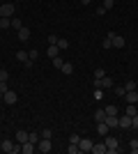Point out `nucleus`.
Instances as JSON below:
<instances>
[{
	"mask_svg": "<svg viewBox=\"0 0 138 154\" xmlns=\"http://www.w3.org/2000/svg\"><path fill=\"white\" fill-rule=\"evenodd\" d=\"M104 48L108 51V48H113V39H111V35H106V39H104Z\"/></svg>",
	"mask_w": 138,
	"mask_h": 154,
	"instance_id": "bb28decb",
	"label": "nucleus"
},
{
	"mask_svg": "<svg viewBox=\"0 0 138 154\" xmlns=\"http://www.w3.org/2000/svg\"><path fill=\"white\" fill-rule=\"evenodd\" d=\"M39 136H41V138H48V140H51V136H53V134H51V129H44Z\"/></svg>",
	"mask_w": 138,
	"mask_h": 154,
	"instance_id": "e433bc0d",
	"label": "nucleus"
},
{
	"mask_svg": "<svg viewBox=\"0 0 138 154\" xmlns=\"http://www.w3.org/2000/svg\"><path fill=\"white\" fill-rule=\"evenodd\" d=\"M108 129H111V127H108L106 122H97V134L99 136H106V134H108Z\"/></svg>",
	"mask_w": 138,
	"mask_h": 154,
	"instance_id": "ddd939ff",
	"label": "nucleus"
},
{
	"mask_svg": "<svg viewBox=\"0 0 138 154\" xmlns=\"http://www.w3.org/2000/svg\"><path fill=\"white\" fill-rule=\"evenodd\" d=\"M39 138H41V136L37 134V131H30V134H28V140H32L35 145H37V143H39Z\"/></svg>",
	"mask_w": 138,
	"mask_h": 154,
	"instance_id": "b1692460",
	"label": "nucleus"
},
{
	"mask_svg": "<svg viewBox=\"0 0 138 154\" xmlns=\"http://www.w3.org/2000/svg\"><path fill=\"white\" fill-rule=\"evenodd\" d=\"M12 28H14V30H21V28H23L21 19H12Z\"/></svg>",
	"mask_w": 138,
	"mask_h": 154,
	"instance_id": "7c9ffc66",
	"label": "nucleus"
},
{
	"mask_svg": "<svg viewBox=\"0 0 138 154\" xmlns=\"http://www.w3.org/2000/svg\"><path fill=\"white\" fill-rule=\"evenodd\" d=\"M2 101H5L7 106H14V103L19 101V94H16L14 90H7V92H5V97H2Z\"/></svg>",
	"mask_w": 138,
	"mask_h": 154,
	"instance_id": "39448f33",
	"label": "nucleus"
},
{
	"mask_svg": "<svg viewBox=\"0 0 138 154\" xmlns=\"http://www.w3.org/2000/svg\"><path fill=\"white\" fill-rule=\"evenodd\" d=\"M51 60H53V67H55V69H62V64H65L62 55H55V58H51Z\"/></svg>",
	"mask_w": 138,
	"mask_h": 154,
	"instance_id": "412c9836",
	"label": "nucleus"
},
{
	"mask_svg": "<svg viewBox=\"0 0 138 154\" xmlns=\"http://www.w3.org/2000/svg\"><path fill=\"white\" fill-rule=\"evenodd\" d=\"M118 127H120V129H131V117L127 115V113H124L122 117H118Z\"/></svg>",
	"mask_w": 138,
	"mask_h": 154,
	"instance_id": "6e6552de",
	"label": "nucleus"
},
{
	"mask_svg": "<svg viewBox=\"0 0 138 154\" xmlns=\"http://www.w3.org/2000/svg\"><path fill=\"white\" fill-rule=\"evenodd\" d=\"M129 149H131L133 154H138V140H129Z\"/></svg>",
	"mask_w": 138,
	"mask_h": 154,
	"instance_id": "2f4dec72",
	"label": "nucleus"
},
{
	"mask_svg": "<svg viewBox=\"0 0 138 154\" xmlns=\"http://www.w3.org/2000/svg\"><path fill=\"white\" fill-rule=\"evenodd\" d=\"M106 124H108L111 129H115L118 127V115H106Z\"/></svg>",
	"mask_w": 138,
	"mask_h": 154,
	"instance_id": "6ab92c4d",
	"label": "nucleus"
},
{
	"mask_svg": "<svg viewBox=\"0 0 138 154\" xmlns=\"http://www.w3.org/2000/svg\"><path fill=\"white\" fill-rule=\"evenodd\" d=\"M48 44H58V35H51V37H48Z\"/></svg>",
	"mask_w": 138,
	"mask_h": 154,
	"instance_id": "ea45409f",
	"label": "nucleus"
},
{
	"mask_svg": "<svg viewBox=\"0 0 138 154\" xmlns=\"http://www.w3.org/2000/svg\"><path fill=\"white\" fill-rule=\"evenodd\" d=\"M106 76V71L101 69V67H99V69H94V78H104Z\"/></svg>",
	"mask_w": 138,
	"mask_h": 154,
	"instance_id": "c9c22d12",
	"label": "nucleus"
},
{
	"mask_svg": "<svg viewBox=\"0 0 138 154\" xmlns=\"http://www.w3.org/2000/svg\"><path fill=\"white\" fill-rule=\"evenodd\" d=\"M2 97H5V94H2V92H0V99H2Z\"/></svg>",
	"mask_w": 138,
	"mask_h": 154,
	"instance_id": "79ce46f5",
	"label": "nucleus"
},
{
	"mask_svg": "<svg viewBox=\"0 0 138 154\" xmlns=\"http://www.w3.org/2000/svg\"><path fill=\"white\" fill-rule=\"evenodd\" d=\"M28 58H30V60H32V62H35V60L39 58V53H37V51H35V48H32V51H28Z\"/></svg>",
	"mask_w": 138,
	"mask_h": 154,
	"instance_id": "72a5a7b5",
	"label": "nucleus"
},
{
	"mask_svg": "<svg viewBox=\"0 0 138 154\" xmlns=\"http://www.w3.org/2000/svg\"><path fill=\"white\" fill-rule=\"evenodd\" d=\"M92 145H94V143H92L90 138H81L78 140V149L81 152H92Z\"/></svg>",
	"mask_w": 138,
	"mask_h": 154,
	"instance_id": "423d86ee",
	"label": "nucleus"
},
{
	"mask_svg": "<svg viewBox=\"0 0 138 154\" xmlns=\"http://www.w3.org/2000/svg\"><path fill=\"white\" fill-rule=\"evenodd\" d=\"M124 99H127V103H136V101H138V94H136V90L127 92V94H124Z\"/></svg>",
	"mask_w": 138,
	"mask_h": 154,
	"instance_id": "dca6fc26",
	"label": "nucleus"
},
{
	"mask_svg": "<svg viewBox=\"0 0 138 154\" xmlns=\"http://www.w3.org/2000/svg\"><path fill=\"white\" fill-rule=\"evenodd\" d=\"M9 26H12V19H0V30H5Z\"/></svg>",
	"mask_w": 138,
	"mask_h": 154,
	"instance_id": "a878e982",
	"label": "nucleus"
},
{
	"mask_svg": "<svg viewBox=\"0 0 138 154\" xmlns=\"http://www.w3.org/2000/svg\"><path fill=\"white\" fill-rule=\"evenodd\" d=\"M7 78H9V71H7V69H0V81H7Z\"/></svg>",
	"mask_w": 138,
	"mask_h": 154,
	"instance_id": "4c0bfd02",
	"label": "nucleus"
},
{
	"mask_svg": "<svg viewBox=\"0 0 138 154\" xmlns=\"http://www.w3.org/2000/svg\"><path fill=\"white\" fill-rule=\"evenodd\" d=\"M124 90H127V92L136 90V81H127V83H124Z\"/></svg>",
	"mask_w": 138,
	"mask_h": 154,
	"instance_id": "cd10ccee",
	"label": "nucleus"
},
{
	"mask_svg": "<svg viewBox=\"0 0 138 154\" xmlns=\"http://www.w3.org/2000/svg\"><path fill=\"white\" fill-rule=\"evenodd\" d=\"M81 2H83V5H90V2H92V0H81Z\"/></svg>",
	"mask_w": 138,
	"mask_h": 154,
	"instance_id": "a19ab883",
	"label": "nucleus"
},
{
	"mask_svg": "<svg viewBox=\"0 0 138 154\" xmlns=\"http://www.w3.org/2000/svg\"><path fill=\"white\" fill-rule=\"evenodd\" d=\"M37 149H39V152H51V140H48V138H39Z\"/></svg>",
	"mask_w": 138,
	"mask_h": 154,
	"instance_id": "9d476101",
	"label": "nucleus"
},
{
	"mask_svg": "<svg viewBox=\"0 0 138 154\" xmlns=\"http://www.w3.org/2000/svg\"><path fill=\"white\" fill-rule=\"evenodd\" d=\"M92 152H94V154H106V152H108V149H106V143L104 140L94 143V145H92Z\"/></svg>",
	"mask_w": 138,
	"mask_h": 154,
	"instance_id": "9b49d317",
	"label": "nucleus"
},
{
	"mask_svg": "<svg viewBox=\"0 0 138 154\" xmlns=\"http://www.w3.org/2000/svg\"><path fill=\"white\" fill-rule=\"evenodd\" d=\"M104 143H106V149L111 154H115V152H120V143H118V138H113V136H104Z\"/></svg>",
	"mask_w": 138,
	"mask_h": 154,
	"instance_id": "7ed1b4c3",
	"label": "nucleus"
},
{
	"mask_svg": "<svg viewBox=\"0 0 138 154\" xmlns=\"http://www.w3.org/2000/svg\"><path fill=\"white\" fill-rule=\"evenodd\" d=\"M19 39H21V42H28V39H30V30H28L26 26L19 30Z\"/></svg>",
	"mask_w": 138,
	"mask_h": 154,
	"instance_id": "2eb2a0df",
	"label": "nucleus"
},
{
	"mask_svg": "<svg viewBox=\"0 0 138 154\" xmlns=\"http://www.w3.org/2000/svg\"><path fill=\"white\" fill-rule=\"evenodd\" d=\"M60 71H62V74H74V64H72V62H65Z\"/></svg>",
	"mask_w": 138,
	"mask_h": 154,
	"instance_id": "4be33fe9",
	"label": "nucleus"
},
{
	"mask_svg": "<svg viewBox=\"0 0 138 154\" xmlns=\"http://www.w3.org/2000/svg\"><path fill=\"white\" fill-rule=\"evenodd\" d=\"M106 115H118V106H106Z\"/></svg>",
	"mask_w": 138,
	"mask_h": 154,
	"instance_id": "c756f323",
	"label": "nucleus"
},
{
	"mask_svg": "<svg viewBox=\"0 0 138 154\" xmlns=\"http://www.w3.org/2000/svg\"><path fill=\"white\" fill-rule=\"evenodd\" d=\"M78 140H81L78 134H72V136H69V143H74V145H78Z\"/></svg>",
	"mask_w": 138,
	"mask_h": 154,
	"instance_id": "f704fd0d",
	"label": "nucleus"
},
{
	"mask_svg": "<svg viewBox=\"0 0 138 154\" xmlns=\"http://www.w3.org/2000/svg\"><path fill=\"white\" fill-rule=\"evenodd\" d=\"M94 120H97V122H106V108L94 110Z\"/></svg>",
	"mask_w": 138,
	"mask_h": 154,
	"instance_id": "a211bd4d",
	"label": "nucleus"
},
{
	"mask_svg": "<svg viewBox=\"0 0 138 154\" xmlns=\"http://www.w3.org/2000/svg\"><path fill=\"white\" fill-rule=\"evenodd\" d=\"M131 129H138V115L131 117Z\"/></svg>",
	"mask_w": 138,
	"mask_h": 154,
	"instance_id": "58836bf2",
	"label": "nucleus"
},
{
	"mask_svg": "<svg viewBox=\"0 0 138 154\" xmlns=\"http://www.w3.org/2000/svg\"><path fill=\"white\" fill-rule=\"evenodd\" d=\"M0 149H2L5 154H16V152H21V145H14L12 140H2Z\"/></svg>",
	"mask_w": 138,
	"mask_h": 154,
	"instance_id": "20e7f679",
	"label": "nucleus"
},
{
	"mask_svg": "<svg viewBox=\"0 0 138 154\" xmlns=\"http://www.w3.org/2000/svg\"><path fill=\"white\" fill-rule=\"evenodd\" d=\"M14 12H16L14 2H5V5H0V19H12Z\"/></svg>",
	"mask_w": 138,
	"mask_h": 154,
	"instance_id": "f03ea898",
	"label": "nucleus"
},
{
	"mask_svg": "<svg viewBox=\"0 0 138 154\" xmlns=\"http://www.w3.org/2000/svg\"><path fill=\"white\" fill-rule=\"evenodd\" d=\"M124 113H127V115H129V117L138 115V108H136V103H129V106H127V108H124Z\"/></svg>",
	"mask_w": 138,
	"mask_h": 154,
	"instance_id": "aec40b11",
	"label": "nucleus"
},
{
	"mask_svg": "<svg viewBox=\"0 0 138 154\" xmlns=\"http://www.w3.org/2000/svg\"><path fill=\"white\" fill-rule=\"evenodd\" d=\"M14 58L19 60V62H26V60H28V51H16V55H14Z\"/></svg>",
	"mask_w": 138,
	"mask_h": 154,
	"instance_id": "5701e85b",
	"label": "nucleus"
},
{
	"mask_svg": "<svg viewBox=\"0 0 138 154\" xmlns=\"http://www.w3.org/2000/svg\"><path fill=\"white\" fill-rule=\"evenodd\" d=\"M58 48H60V51L69 48V42H67V39H62V37H58Z\"/></svg>",
	"mask_w": 138,
	"mask_h": 154,
	"instance_id": "393cba45",
	"label": "nucleus"
},
{
	"mask_svg": "<svg viewBox=\"0 0 138 154\" xmlns=\"http://www.w3.org/2000/svg\"><path fill=\"white\" fill-rule=\"evenodd\" d=\"M113 5H115V0H104V5H101V7L108 12V9H113Z\"/></svg>",
	"mask_w": 138,
	"mask_h": 154,
	"instance_id": "473e14b6",
	"label": "nucleus"
},
{
	"mask_svg": "<svg viewBox=\"0 0 138 154\" xmlns=\"http://www.w3.org/2000/svg\"><path fill=\"white\" fill-rule=\"evenodd\" d=\"M113 94H118V97H122V99H124V94H127L124 85H113Z\"/></svg>",
	"mask_w": 138,
	"mask_h": 154,
	"instance_id": "f3484780",
	"label": "nucleus"
},
{
	"mask_svg": "<svg viewBox=\"0 0 138 154\" xmlns=\"http://www.w3.org/2000/svg\"><path fill=\"white\" fill-rule=\"evenodd\" d=\"M67 152H69V154H78L81 149H78V145H74V143H69V147H67Z\"/></svg>",
	"mask_w": 138,
	"mask_h": 154,
	"instance_id": "c85d7f7f",
	"label": "nucleus"
},
{
	"mask_svg": "<svg viewBox=\"0 0 138 154\" xmlns=\"http://www.w3.org/2000/svg\"><path fill=\"white\" fill-rule=\"evenodd\" d=\"M28 134H30V131H23V129H21V131H16V143H26L28 140Z\"/></svg>",
	"mask_w": 138,
	"mask_h": 154,
	"instance_id": "4468645a",
	"label": "nucleus"
},
{
	"mask_svg": "<svg viewBox=\"0 0 138 154\" xmlns=\"http://www.w3.org/2000/svg\"><path fill=\"white\" fill-rule=\"evenodd\" d=\"M35 149H37V145H35L32 140H26V143H21V152H23V154H32Z\"/></svg>",
	"mask_w": 138,
	"mask_h": 154,
	"instance_id": "0eeeda50",
	"label": "nucleus"
},
{
	"mask_svg": "<svg viewBox=\"0 0 138 154\" xmlns=\"http://www.w3.org/2000/svg\"><path fill=\"white\" fill-rule=\"evenodd\" d=\"M113 78L108 76V74H106L104 78H94V88H99V90H113Z\"/></svg>",
	"mask_w": 138,
	"mask_h": 154,
	"instance_id": "f257e3e1",
	"label": "nucleus"
},
{
	"mask_svg": "<svg viewBox=\"0 0 138 154\" xmlns=\"http://www.w3.org/2000/svg\"><path fill=\"white\" fill-rule=\"evenodd\" d=\"M108 35H111L113 46H115V48H124V37H120V35H115V32H108Z\"/></svg>",
	"mask_w": 138,
	"mask_h": 154,
	"instance_id": "1a4fd4ad",
	"label": "nucleus"
},
{
	"mask_svg": "<svg viewBox=\"0 0 138 154\" xmlns=\"http://www.w3.org/2000/svg\"><path fill=\"white\" fill-rule=\"evenodd\" d=\"M46 55H48V58H55V55H60L58 44H48V51H46Z\"/></svg>",
	"mask_w": 138,
	"mask_h": 154,
	"instance_id": "f8f14e48",
	"label": "nucleus"
}]
</instances>
